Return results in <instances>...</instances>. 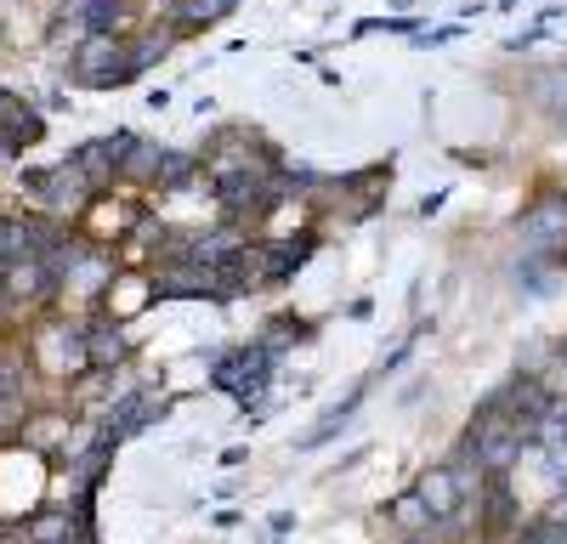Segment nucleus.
Here are the masks:
<instances>
[{
    "label": "nucleus",
    "instance_id": "1",
    "mask_svg": "<svg viewBox=\"0 0 567 544\" xmlns=\"http://www.w3.org/2000/svg\"><path fill=\"white\" fill-rule=\"evenodd\" d=\"M516 244L534 261L567 266V188H539L516 221Z\"/></svg>",
    "mask_w": 567,
    "mask_h": 544
},
{
    "label": "nucleus",
    "instance_id": "2",
    "mask_svg": "<svg viewBox=\"0 0 567 544\" xmlns=\"http://www.w3.org/2000/svg\"><path fill=\"white\" fill-rule=\"evenodd\" d=\"M69 74H74L80 85H97V91L136 80L131 34H85V40L74 45V57H69Z\"/></svg>",
    "mask_w": 567,
    "mask_h": 544
},
{
    "label": "nucleus",
    "instance_id": "3",
    "mask_svg": "<svg viewBox=\"0 0 567 544\" xmlns=\"http://www.w3.org/2000/svg\"><path fill=\"white\" fill-rule=\"evenodd\" d=\"M272 369H278V352H267V346L256 341V346H239V352H221L210 386H216V391H233L245 408H261V397H267V386H272Z\"/></svg>",
    "mask_w": 567,
    "mask_h": 544
},
{
    "label": "nucleus",
    "instance_id": "4",
    "mask_svg": "<svg viewBox=\"0 0 567 544\" xmlns=\"http://www.w3.org/2000/svg\"><path fill=\"white\" fill-rule=\"evenodd\" d=\"M312 244H318L312 233H307V239H278V233L250 239V244H245V272H250V290H278V284H290L296 272L307 266Z\"/></svg>",
    "mask_w": 567,
    "mask_h": 544
},
{
    "label": "nucleus",
    "instance_id": "5",
    "mask_svg": "<svg viewBox=\"0 0 567 544\" xmlns=\"http://www.w3.org/2000/svg\"><path fill=\"white\" fill-rule=\"evenodd\" d=\"M165 415V397L159 391H125V397H114L109 402V415H103V437L120 448L125 437H136L142 426H154Z\"/></svg>",
    "mask_w": 567,
    "mask_h": 544
},
{
    "label": "nucleus",
    "instance_id": "6",
    "mask_svg": "<svg viewBox=\"0 0 567 544\" xmlns=\"http://www.w3.org/2000/svg\"><path fill=\"white\" fill-rule=\"evenodd\" d=\"M131 143H136V130H114V136H97V143L74 148L80 170L91 176V188H97V193H109L114 181H120V159H125V148H131Z\"/></svg>",
    "mask_w": 567,
    "mask_h": 544
},
{
    "label": "nucleus",
    "instance_id": "7",
    "mask_svg": "<svg viewBox=\"0 0 567 544\" xmlns=\"http://www.w3.org/2000/svg\"><path fill=\"white\" fill-rule=\"evenodd\" d=\"M414 493L425 499V505H432V516L443 522V516H454L460 505H471V499H465V488H460V471L443 460V465H425L420 471V482H414Z\"/></svg>",
    "mask_w": 567,
    "mask_h": 544
},
{
    "label": "nucleus",
    "instance_id": "8",
    "mask_svg": "<svg viewBox=\"0 0 567 544\" xmlns=\"http://www.w3.org/2000/svg\"><path fill=\"white\" fill-rule=\"evenodd\" d=\"M52 233L58 227H45V221H0V272L7 266H18V261H29V255H40L45 244H52Z\"/></svg>",
    "mask_w": 567,
    "mask_h": 544
},
{
    "label": "nucleus",
    "instance_id": "9",
    "mask_svg": "<svg viewBox=\"0 0 567 544\" xmlns=\"http://www.w3.org/2000/svg\"><path fill=\"white\" fill-rule=\"evenodd\" d=\"M85 341H91V369H125L131 363V335L120 317H91Z\"/></svg>",
    "mask_w": 567,
    "mask_h": 544
},
{
    "label": "nucleus",
    "instance_id": "10",
    "mask_svg": "<svg viewBox=\"0 0 567 544\" xmlns=\"http://www.w3.org/2000/svg\"><path fill=\"white\" fill-rule=\"evenodd\" d=\"M363 397H369V380H358V386H352V391H347V397H341L336 408H329V415H323V420H318V426H312V431L301 437V448H323L329 437H341V431H347V426L358 420Z\"/></svg>",
    "mask_w": 567,
    "mask_h": 544
},
{
    "label": "nucleus",
    "instance_id": "11",
    "mask_svg": "<svg viewBox=\"0 0 567 544\" xmlns=\"http://www.w3.org/2000/svg\"><path fill=\"white\" fill-rule=\"evenodd\" d=\"M159 154H165V143L136 136V143L125 148V159H120V181H131V188H154L159 181Z\"/></svg>",
    "mask_w": 567,
    "mask_h": 544
},
{
    "label": "nucleus",
    "instance_id": "12",
    "mask_svg": "<svg viewBox=\"0 0 567 544\" xmlns=\"http://www.w3.org/2000/svg\"><path fill=\"white\" fill-rule=\"evenodd\" d=\"M386 522H392L403 538H420V533H432V527H437L432 505H425L420 493H403V499H392V505H386Z\"/></svg>",
    "mask_w": 567,
    "mask_h": 544
},
{
    "label": "nucleus",
    "instance_id": "13",
    "mask_svg": "<svg viewBox=\"0 0 567 544\" xmlns=\"http://www.w3.org/2000/svg\"><path fill=\"white\" fill-rule=\"evenodd\" d=\"M516 290H523V295H534V301L556 295V266H550V261H534V255H523V266H516Z\"/></svg>",
    "mask_w": 567,
    "mask_h": 544
},
{
    "label": "nucleus",
    "instance_id": "14",
    "mask_svg": "<svg viewBox=\"0 0 567 544\" xmlns=\"http://www.w3.org/2000/svg\"><path fill=\"white\" fill-rule=\"evenodd\" d=\"M272 324H278V329H267V335H261V346H267V352H278V357L290 352V346H301V341H312V324H301V317H272Z\"/></svg>",
    "mask_w": 567,
    "mask_h": 544
},
{
    "label": "nucleus",
    "instance_id": "15",
    "mask_svg": "<svg viewBox=\"0 0 567 544\" xmlns=\"http://www.w3.org/2000/svg\"><path fill=\"white\" fill-rule=\"evenodd\" d=\"M534 97H539L550 114H567V69H545V74H534Z\"/></svg>",
    "mask_w": 567,
    "mask_h": 544
},
{
    "label": "nucleus",
    "instance_id": "16",
    "mask_svg": "<svg viewBox=\"0 0 567 544\" xmlns=\"http://www.w3.org/2000/svg\"><path fill=\"white\" fill-rule=\"evenodd\" d=\"M363 460H369V448H352V453H341V460L329 465V477H341V471H358Z\"/></svg>",
    "mask_w": 567,
    "mask_h": 544
},
{
    "label": "nucleus",
    "instance_id": "17",
    "mask_svg": "<svg viewBox=\"0 0 567 544\" xmlns=\"http://www.w3.org/2000/svg\"><path fill=\"white\" fill-rule=\"evenodd\" d=\"M443 199H449V193H425V199H420V216H437V210H443Z\"/></svg>",
    "mask_w": 567,
    "mask_h": 544
},
{
    "label": "nucleus",
    "instance_id": "18",
    "mask_svg": "<svg viewBox=\"0 0 567 544\" xmlns=\"http://www.w3.org/2000/svg\"><path fill=\"white\" fill-rule=\"evenodd\" d=\"M148 7H154V12H159V18H165V12H171V7H176V0H148Z\"/></svg>",
    "mask_w": 567,
    "mask_h": 544
},
{
    "label": "nucleus",
    "instance_id": "19",
    "mask_svg": "<svg viewBox=\"0 0 567 544\" xmlns=\"http://www.w3.org/2000/svg\"><path fill=\"white\" fill-rule=\"evenodd\" d=\"M403 544H437V538H432V533H420V538H403Z\"/></svg>",
    "mask_w": 567,
    "mask_h": 544
}]
</instances>
